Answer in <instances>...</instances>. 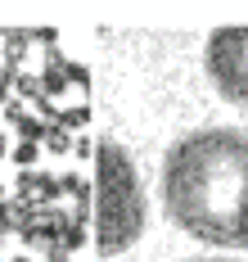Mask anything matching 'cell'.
Masks as SVG:
<instances>
[{
  "instance_id": "277c9868",
  "label": "cell",
  "mask_w": 248,
  "mask_h": 262,
  "mask_svg": "<svg viewBox=\"0 0 248 262\" xmlns=\"http://www.w3.org/2000/svg\"><path fill=\"white\" fill-rule=\"evenodd\" d=\"M190 262H230V258H190Z\"/></svg>"
},
{
  "instance_id": "6da1fadb",
  "label": "cell",
  "mask_w": 248,
  "mask_h": 262,
  "mask_svg": "<svg viewBox=\"0 0 248 262\" xmlns=\"http://www.w3.org/2000/svg\"><path fill=\"white\" fill-rule=\"evenodd\" d=\"M163 208L194 239L248 249V136L208 127L176 140L163 163Z\"/></svg>"
},
{
  "instance_id": "7a4b0ae2",
  "label": "cell",
  "mask_w": 248,
  "mask_h": 262,
  "mask_svg": "<svg viewBox=\"0 0 248 262\" xmlns=\"http://www.w3.org/2000/svg\"><path fill=\"white\" fill-rule=\"evenodd\" d=\"M144 231V190H140L136 163L117 140H100L95 154V239L100 253L113 258L131 249Z\"/></svg>"
},
{
  "instance_id": "3957f363",
  "label": "cell",
  "mask_w": 248,
  "mask_h": 262,
  "mask_svg": "<svg viewBox=\"0 0 248 262\" xmlns=\"http://www.w3.org/2000/svg\"><path fill=\"white\" fill-rule=\"evenodd\" d=\"M208 73L217 91L235 104H248V27H221L208 41Z\"/></svg>"
}]
</instances>
